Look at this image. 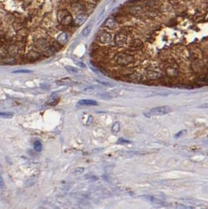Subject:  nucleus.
Here are the masks:
<instances>
[{
    "mask_svg": "<svg viewBox=\"0 0 208 209\" xmlns=\"http://www.w3.org/2000/svg\"><path fill=\"white\" fill-rule=\"evenodd\" d=\"M115 61L116 65H118L127 66L134 63L135 58L130 53H120L116 55Z\"/></svg>",
    "mask_w": 208,
    "mask_h": 209,
    "instance_id": "f257e3e1",
    "label": "nucleus"
},
{
    "mask_svg": "<svg viewBox=\"0 0 208 209\" xmlns=\"http://www.w3.org/2000/svg\"><path fill=\"white\" fill-rule=\"evenodd\" d=\"M57 18L58 22L64 26L69 25L74 21L72 15L67 10H59L57 14Z\"/></svg>",
    "mask_w": 208,
    "mask_h": 209,
    "instance_id": "f03ea898",
    "label": "nucleus"
},
{
    "mask_svg": "<svg viewBox=\"0 0 208 209\" xmlns=\"http://www.w3.org/2000/svg\"><path fill=\"white\" fill-rule=\"evenodd\" d=\"M171 110H172V108L170 106H160V107L152 108L148 115H150V116H163V115L169 113L170 112H171Z\"/></svg>",
    "mask_w": 208,
    "mask_h": 209,
    "instance_id": "7ed1b4c3",
    "label": "nucleus"
},
{
    "mask_svg": "<svg viewBox=\"0 0 208 209\" xmlns=\"http://www.w3.org/2000/svg\"><path fill=\"white\" fill-rule=\"evenodd\" d=\"M164 71H165L166 75L171 78H174V77H177L178 75V67L175 65H169L164 68Z\"/></svg>",
    "mask_w": 208,
    "mask_h": 209,
    "instance_id": "20e7f679",
    "label": "nucleus"
},
{
    "mask_svg": "<svg viewBox=\"0 0 208 209\" xmlns=\"http://www.w3.org/2000/svg\"><path fill=\"white\" fill-rule=\"evenodd\" d=\"M127 40V35L124 32H119L114 37V43L116 46H123Z\"/></svg>",
    "mask_w": 208,
    "mask_h": 209,
    "instance_id": "39448f33",
    "label": "nucleus"
},
{
    "mask_svg": "<svg viewBox=\"0 0 208 209\" xmlns=\"http://www.w3.org/2000/svg\"><path fill=\"white\" fill-rule=\"evenodd\" d=\"M35 45L39 50L45 51L50 46V43H48V41L46 40V39H45L43 38H41V39H37V40L35 41Z\"/></svg>",
    "mask_w": 208,
    "mask_h": 209,
    "instance_id": "423d86ee",
    "label": "nucleus"
},
{
    "mask_svg": "<svg viewBox=\"0 0 208 209\" xmlns=\"http://www.w3.org/2000/svg\"><path fill=\"white\" fill-rule=\"evenodd\" d=\"M98 41L101 44H108V43H109L112 41V35L108 32H103L99 35Z\"/></svg>",
    "mask_w": 208,
    "mask_h": 209,
    "instance_id": "0eeeda50",
    "label": "nucleus"
},
{
    "mask_svg": "<svg viewBox=\"0 0 208 209\" xmlns=\"http://www.w3.org/2000/svg\"><path fill=\"white\" fill-rule=\"evenodd\" d=\"M163 76V74L157 69H150L147 72V77L149 80H157L160 79Z\"/></svg>",
    "mask_w": 208,
    "mask_h": 209,
    "instance_id": "6e6552de",
    "label": "nucleus"
},
{
    "mask_svg": "<svg viewBox=\"0 0 208 209\" xmlns=\"http://www.w3.org/2000/svg\"><path fill=\"white\" fill-rule=\"evenodd\" d=\"M19 51H20V48L16 44H11L7 48L8 54L10 56H12V57H15V56L18 55Z\"/></svg>",
    "mask_w": 208,
    "mask_h": 209,
    "instance_id": "1a4fd4ad",
    "label": "nucleus"
},
{
    "mask_svg": "<svg viewBox=\"0 0 208 209\" xmlns=\"http://www.w3.org/2000/svg\"><path fill=\"white\" fill-rule=\"evenodd\" d=\"M41 57V53L37 51H28V53H27V59L31 61H34L38 60L39 58Z\"/></svg>",
    "mask_w": 208,
    "mask_h": 209,
    "instance_id": "9d476101",
    "label": "nucleus"
},
{
    "mask_svg": "<svg viewBox=\"0 0 208 209\" xmlns=\"http://www.w3.org/2000/svg\"><path fill=\"white\" fill-rule=\"evenodd\" d=\"M68 40V35L66 32H61L59 34V35L57 38V42H58L60 45H65L67 43Z\"/></svg>",
    "mask_w": 208,
    "mask_h": 209,
    "instance_id": "9b49d317",
    "label": "nucleus"
},
{
    "mask_svg": "<svg viewBox=\"0 0 208 209\" xmlns=\"http://www.w3.org/2000/svg\"><path fill=\"white\" fill-rule=\"evenodd\" d=\"M130 46L132 50H140L141 48H142L143 43L140 39H134L131 41Z\"/></svg>",
    "mask_w": 208,
    "mask_h": 209,
    "instance_id": "f8f14e48",
    "label": "nucleus"
},
{
    "mask_svg": "<svg viewBox=\"0 0 208 209\" xmlns=\"http://www.w3.org/2000/svg\"><path fill=\"white\" fill-rule=\"evenodd\" d=\"M87 17L85 15V14H79V15L75 18L74 20V23H75V25L79 26L81 25H83V23L85 22L86 20Z\"/></svg>",
    "mask_w": 208,
    "mask_h": 209,
    "instance_id": "ddd939ff",
    "label": "nucleus"
},
{
    "mask_svg": "<svg viewBox=\"0 0 208 209\" xmlns=\"http://www.w3.org/2000/svg\"><path fill=\"white\" fill-rule=\"evenodd\" d=\"M105 25L110 29H115L117 28V23L112 18H109V19L106 20V21L105 22Z\"/></svg>",
    "mask_w": 208,
    "mask_h": 209,
    "instance_id": "4468645a",
    "label": "nucleus"
},
{
    "mask_svg": "<svg viewBox=\"0 0 208 209\" xmlns=\"http://www.w3.org/2000/svg\"><path fill=\"white\" fill-rule=\"evenodd\" d=\"M78 104H79L81 106H98V104L96 101L93 100H90V99H83L78 102Z\"/></svg>",
    "mask_w": 208,
    "mask_h": 209,
    "instance_id": "2eb2a0df",
    "label": "nucleus"
},
{
    "mask_svg": "<svg viewBox=\"0 0 208 209\" xmlns=\"http://www.w3.org/2000/svg\"><path fill=\"white\" fill-rule=\"evenodd\" d=\"M2 62L4 65H14L17 62V61L14 58V57H12V56H10V57H5V58H3L2 60Z\"/></svg>",
    "mask_w": 208,
    "mask_h": 209,
    "instance_id": "dca6fc26",
    "label": "nucleus"
},
{
    "mask_svg": "<svg viewBox=\"0 0 208 209\" xmlns=\"http://www.w3.org/2000/svg\"><path fill=\"white\" fill-rule=\"evenodd\" d=\"M56 52H57V49H56L55 46H50L44 51V55H45L46 57H50V56L53 55Z\"/></svg>",
    "mask_w": 208,
    "mask_h": 209,
    "instance_id": "f3484780",
    "label": "nucleus"
},
{
    "mask_svg": "<svg viewBox=\"0 0 208 209\" xmlns=\"http://www.w3.org/2000/svg\"><path fill=\"white\" fill-rule=\"evenodd\" d=\"M72 9L75 12H80L81 10H83V8L81 6L80 4L78 3H73L72 5Z\"/></svg>",
    "mask_w": 208,
    "mask_h": 209,
    "instance_id": "a211bd4d",
    "label": "nucleus"
},
{
    "mask_svg": "<svg viewBox=\"0 0 208 209\" xmlns=\"http://www.w3.org/2000/svg\"><path fill=\"white\" fill-rule=\"evenodd\" d=\"M34 146V149H35L36 152H41L42 151V149H43V146H42V143H41L40 141H35V143H34V146Z\"/></svg>",
    "mask_w": 208,
    "mask_h": 209,
    "instance_id": "6ab92c4d",
    "label": "nucleus"
},
{
    "mask_svg": "<svg viewBox=\"0 0 208 209\" xmlns=\"http://www.w3.org/2000/svg\"><path fill=\"white\" fill-rule=\"evenodd\" d=\"M196 83H198L199 85H207L208 84V80L207 78H200L198 80L196 81Z\"/></svg>",
    "mask_w": 208,
    "mask_h": 209,
    "instance_id": "aec40b11",
    "label": "nucleus"
},
{
    "mask_svg": "<svg viewBox=\"0 0 208 209\" xmlns=\"http://www.w3.org/2000/svg\"><path fill=\"white\" fill-rule=\"evenodd\" d=\"M119 129H120V125L119 124L118 122H115V124L112 125V131L114 133H117L119 131Z\"/></svg>",
    "mask_w": 208,
    "mask_h": 209,
    "instance_id": "412c9836",
    "label": "nucleus"
},
{
    "mask_svg": "<svg viewBox=\"0 0 208 209\" xmlns=\"http://www.w3.org/2000/svg\"><path fill=\"white\" fill-rule=\"evenodd\" d=\"M84 171V168L83 167H77L75 168L74 171H72L73 175H81Z\"/></svg>",
    "mask_w": 208,
    "mask_h": 209,
    "instance_id": "4be33fe9",
    "label": "nucleus"
},
{
    "mask_svg": "<svg viewBox=\"0 0 208 209\" xmlns=\"http://www.w3.org/2000/svg\"><path fill=\"white\" fill-rule=\"evenodd\" d=\"M66 70L68 71V72L70 73H77L78 69L76 68H74L72 66H66L65 67Z\"/></svg>",
    "mask_w": 208,
    "mask_h": 209,
    "instance_id": "5701e85b",
    "label": "nucleus"
},
{
    "mask_svg": "<svg viewBox=\"0 0 208 209\" xmlns=\"http://www.w3.org/2000/svg\"><path fill=\"white\" fill-rule=\"evenodd\" d=\"M13 116V114L10 113H0V117L3 118H11Z\"/></svg>",
    "mask_w": 208,
    "mask_h": 209,
    "instance_id": "b1692460",
    "label": "nucleus"
},
{
    "mask_svg": "<svg viewBox=\"0 0 208 209\" xmlns=\"http://www.w3.org/2000/svg\"><path fill=\"white\" fill-rule=\"evenodd\" d=\"M58 102V100H56V98H50V100L47 101V104L48 105H51V106H55V105H57Z\"/></svg>",
    "mask_w": 208,
    "mask_h": 209,
    "instance_id": "393cba45",
    "label": "nucleus"
},
{
    "mask_svg": "<svg viewBox=\"0 0 208 209\" xmlns=\"http://www.w3.org/2000/svg\"><path fill=\"white\" fill-rule=\"evenodd\" d=\"M90 31H91V27H90V26H88V27L84 28V30L83 31V35H84V36H87V35L90 34Z\"/></svg>",
    "mask_w": 208,
    "mask_h": 209,
    "instance_id": "a878e982",
    "label": "nucleus"
},
{
    "mask_svg": "<svg viewBox=\"0 0 208 209\" xmlns=\"http://www.w3.org/2000/svg\"><path fill=\"white\" fill-rule=\"evenodd\" d=\"M13 73H30L32 72V71L28 70V69H19V70H16L13 72Z\"/></svg>",
    "mask_w": 208,
    "mask_h": 209,
    "instance_id": "bb28decb",
    "label": "nucleus"
},
{
    "mask_svg": "<svg viewBox=\"0 0 208 209\" xmlns=\"http://www.w3.org/2000/svg\"><path fill=\"white\" fill-rule=\"evenodd\" d=\"M6 53H8L7 50H6L5 48L3 47H0V56L5 57V56L6 55Z\"/></svg>",
    "mask_w": 208,
    "mask_h": 209,
    "instance_id": "cd10ccee",
    "label": "nucleus"
},
{
    "mask_svg": "<svg viewBox=\"0 0 208 209\" xmlns=\"http://www.w3.org/2000/svg\"><path fill=\"white\" fill-rule=\"evenodd\" d=\"M4 185H5V183H4V180H3V177H2V175H1V174H0V186L3 187L4 186Z\"/></svg>",
    "mask_w": 208,
    "mask_h": 209,
    "instance_id": "c85d7f7f",
    "label": "nucleus"
},
{
    "mask_svg": "<svg viewBox=\"0 0 208 209\" xmlns=\"http://www.w3.org/2000/svg\"><path fill=\"white\" fill-rule=\"evenodd\" d=\"M76 65H79V67H81V68H86V65L84 63H83V62H80V61H78V62H76Z\"/></svg>",
    "mask_w": 208,
    "mask_h": 209,
    "instance_id": "c756f323",
    "label": "nucleus"
},
{
    "mask_svg": "<svg viewBox=\"0 0 208 209\" xmlns=\"http://www.w3.org/2000/svg\"><path fill=\"white\" fill-rule=\"evenodd\" d=\"M92 120H92V117H91V116H89V120L87 121V123L89 124H91V122H92Z\"/></svg>",
    "mask_w": 208,
    "mask_h": 209,
    "instance_id": "7c9ffc66",
    "label": "nucleus"
},
{
    "mask_svg": "<svg viewBox=\"0 0 208 209\" xmlns=\"http://www.w3.org/2000/svg\"><path fill=\"white\" fill-rule=\"evenodd\" d=\"M207 68H208V63H207Z\"/></svg>",
    "mask_w": 208,
    "mask_h": 209,
    "instance_id": "2f4dec72",
    "label": "nucleus"
}]
</instances>
